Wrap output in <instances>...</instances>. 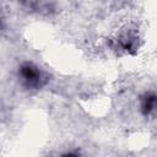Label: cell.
<instances>
[{"instance_id":"7a4b0ae2","label":"cell","mask_w":157,"mask_h":157,"mask_svg":"<svg viewBox=\"0 0 157 157\" xmlns=\"http://www.w3.org/2000/svg\"><path fill=\"white\" fill-rule=\"evenodd\" d=\"M155 98H156V97H155L153 93H147V94L144 97L141 108H142V112H144L145 114H150V113L155 109V102H156Z\"/></svg>"},{"instance_id":"6da1fadb","label":"cell","mask_w":157,"mask_h":157,"mask_svg":"<svg viewBox=\"0 0 157 157\" xmlns=\"http://www.w3.org/2000/svg\"><path fill=\"white\" fill-rule=\"evenodd\" d=\"M21 76L27 87L37 88L42 85V74L32 64H25L21 67Z\"/></svg>"},{"instance_id":"3957f363","label":"cell","mask_w":157,"mask_h":157,"mask_svg":"<svg viewBox=\"0 0 157 157\" xmlns=\"http://www.w3.org/2000/svg\"><path fill=\"white\" fill-rule=\"evenodd\" d=\"M61 157H80V156L76 155V153H66V155H64V156H61Z\"/></svg>"}]
</instances>
